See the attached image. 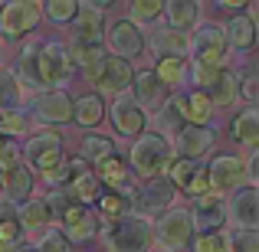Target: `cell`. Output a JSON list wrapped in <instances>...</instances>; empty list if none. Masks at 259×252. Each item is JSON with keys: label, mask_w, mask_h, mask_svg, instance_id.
<instances>
[{"label": "cell", "mask_w": 259, "mask_h": 252, "mask_svg": "<svg viewBox=\"0 0 259 252\" xmlns=\"http://www.w3.org/2000/svg\"><path fill=\"white\" fill-rule=\"evenodd\" d=\"M227 220H233L236 229H249V233H256L259 226V193L256 187H240L233 190V196L227 200Z\"/></svg>", "instance_id": "obj_14"}, {"label": "cell", "mask_w": 259, "mask_h": 252, "mask_svg": "<svg viewBox=\"0 0 259 252\" xmlns=\"http://www.w3.org/2000/svg\"><path fill=\"white\" fill-rule=\"evenodd\" d=\"M72 108L76 102L63 92V88H50V92H36L30 102V112L43 125H72Z\"/></svg>", "instance_id": "obj_8"}, {"label": "cell", "mask_w": 259, "mask_h": 252, "mask_svg": "<svg viewBox=\"0 0 259 252\" xmlns=\"http://www.w3.org/2000/svg\"><path fill=\"white\" fill-rule=\"evenodd\" d=\"M190 220H194V229H200V233H220V226L227 223V200L220 193L197 196L190 207Z\"/></svg>", "instance_id": "obj_17"}, {"label": "cell", "mask_w": 259, "mask_h": 252, "mask_svg": "<svg viewBox=\"0 0 259 252\" xmlns=\"http://www.w3.org/2000/svg\"><path fill=\"white\" fill-rule=\"evenodd\" d=\"M69 203H72L69 190H50V196H46V207H50V213H56V216H63Z\"/></svg>", "instance_id": "obj_48"}, {"label": "cell", "mask_w": 259, "mask_h": 252, "mask_svg": "<svg viewBox=\"0 0 259 252\" xmlns=\"http://www.w3.org/2000/svg\"><path fill=\"white\" fill-rule=\"evenodd\" d=\"M220 10H227V13H243L246 10V0H220Z\"/></svg>", "instance_id": "obj_49"}, {"label": "cell", "mask_w": 259, "mask_h": 252, "mask_svg": "<svg viewBox=\"0 0 259 252\" xmlns=\"http://www.w3.org/2000/svg\"><path fill=\"white\" fill-rule=\"evenodd\" d=\"M39 20H43V10L33 0H7V4H0V33L7 39L30 36L39 26Z\"/></svg>", "instance_id": "obj_6"}, {"label": "cell", "mask_w": 259, "mask_h": 252, "mask_svg": "<svg viewBox=\"0 0 259 252\" xmlns=\"http://www.w3.org/2000/svg\"><path fill=\"white\" fill-rule=\"evenodd\" d=\"M174 161V147L164 134L158 131H141L132 144V167L138 170L141 177L154 180L161 170H167V164Z\"/></svg>", "instance_id": "obj_1"}, {"label": "cell", "mask_w": 259, "mask_h": 252, "mask_svg": "<svg viewBox=\"0 0 259 252\" xmlns=\"http://www.w3.org/2000/svg\"><path fill=\"white\" fill-rule=\"evenodd\" d=\"M213 102L207 98L203 92H190L181 95V115H184V125H194V128H207L210 118H213Z\"/></svg>", "instance_id": "obj_24"}, {"label": "cell", "mask_w": 259, "mask_h": 252, "mask_svg": "<svg viewBox=\"0 0 259 252\" xmlns=\"http://www.w3.org/2000/svg\"><path fill=\"white\" fill-rule=\"evenodd\" d=\"M59 220H63V229H59V233H63L72 246H76V242H89L92 236H99V226H102L99 213H95L92 207H82V203H69Z\"/></svg>", "instance_id": "obj_12"}, {"label": "cell", "mask_w": 259, "mask_h": 252, "mask_svg": "<svg viewBox=\"0 0 259 252\" xmlns=\"http://www.w3.org/2000/svg\"><path fill=\"white\" fill-rule=\"evenodd\" d=\"M112 154H115L112 138H102V134H85L82 138V164H102Z\"/></svg>", "instance_id": "obj_34"}, {"label": "cell", "mask_w": 259, "mask_h": 252, "mask_svg": "<svg viewBox=\"0 0 259 252\" xmlns=\"http://www.w3.org/2000/svg\"><path fill=\"white\" fill-rule=\"evenodd\" d=\"M112 121H115V131H118L121 138H138L148 125V115L138 108V102H135L132 92H121V95H115V102H112Z\"/></svg>", "instance_id": "obj_13"}, {"label": "cell", "mask_w": 259, "mask_h": 252, "mask_svg": "<svg viewBox=\"0 0 259 252\" xmlns=\"http://www.w3.org/2000/svg\"><path fill=\"white\" fill-rule=\"evenodd\" d=\"M223 72H227V66H203V63H194L187 76L197 82V92H203V95H207L210 88H213V85L223 79Z\"/></svg>", "instance_id": "obj_37"}, {"label": "cell", "mask_w": 259, "mask_h": 252, "mask_svg": "<svg viewBox=\"0 0 259 252\" xmlns=\"http://www.w3.org/2000/svg\"><path fill=\"white\" fill-rule=\"evenodd\" d=\"M30 128V118H26L23 108H10V112H0V134L4 138H17Z\"/></svg>", "instance_id": "obj_41"}, {"label": "cell", "mask_w": 259, "mask_h": 252, "mask_svg": "<svg viewBox=\"0 0 259 252\" xmlns=\"http://www.w3.org/2000/svg\"><path fill=\"white\" fill-rule=\"evenodd\" d=\"M233 138L240 141L243 147H253L259 144V112H256V105H246L243 112H236V118H233Z\"/></svg>", "instance_id": "obj_26"}, {"label": "cell", "mask_w": 259, "mask_h": 252, "mask_svg": "<svg viewBox=\"0 0 259 252\" xmlns=\"http://www.w3.org/2000/svg\"><path fill=\"white\" fill-rule=\"evenodd\" d=\"M230 252H259V236L249 233V229H240L230 239Z\"/></svg>", "instance_id": "obj_47"}, {"label": "cell", "mask_w": 259, "mask_h": 252, "mask_svg": "<svg viewBox=\"0 0 259 252\" xmlns=\"http://www.w3.org/2000/svg\"><path fill=\"white\" fill-rule=\"evenodd\" d=\"M102 118H105V102H102V95H82V98L76 102V108H72V121L82 128H99Z\"/></svg>", "instance_id": "obj_29"}, {"label": "cell", "mask_w": 259, "mask_h": 252, "mask_svg": "<svg viewBox=\"0 0 259 252\" xmlns=\"http://www.w3.org/2000/svg\"><path fill=\"white\" fill-rule=\"evenodd\" d=\"M23 164V144L17 138H0V170Z\"/></svg>", "instance_id": "obj_44"}, {"label": "cell", "mask_w": 259, "mask_h": 252, "mask_svg": "<svg viewBox=\"0 0 259 252\" xmlns=\"http://www.w3.org/2000/svg\"><path fill=\"white\" fill-rule=\"evenodd\" d=\"M236 76H240V98L246 102V105H256V98H259V76H256V69L246 66V69H240Z\"/></svg>", "instance_id": "obj_45"}, {"label": "cell", "mask_w": 259, "mask_h": 252, "mask_svg": "<svg viewBox=\"0 0 259 252\" xmlns=\"http://www.w3.org/2000/svg\"><path fill=\"white\" fill-rule=\"evenodd\" d=\"M33 249H36V252H72L76 246H72V242L66 239L59 229L50 226V229H43V236H39V242H36Z\"/></svg>", "instance_id": "obj_42"}, {"label": "cell", "mask_w": 259, "mask_h": 252, "mask_svg": "<svg viewBox=\"0 0 259 252\" xmlns=\"http://www.w3.org/2000/svg\"><path fill=\"white\" fill-rule=\"evenodd\" d=\"M20 98H23V88L17 85L13 72H10V69H0V112H10V108H17Z\"/></svg>", "instance_id": "obj_39"}, {"label": "cell", "mask_w": 259, "mask_h": 252, "mask_svg": "<svg viewBox=\"0 0 259 252\" xmlns=\"http://www.w3.org/2000/svg\"><path fill=\"white\" fill-rule=\"evenodd\" d=\"M151 49L161 53V56H187V36L177 33V30L161 26V30H154V36H151Z\"/></svg>", "instance_id": "obj_32"}, {"label": "cell", "mask_w": 259, "mask_h": 252, "mask_svg": "<svg viewBox=\"0 0 259 252\" xmlns=\"http://www.w3.org/2000/svg\"><path fill=\"white\" fill-rule=\"evenodd\" d=\"M132 95H135V102H138V108L145 112V108H154L158 112L161 105L167 102V88L161 85V79L154 76L151 69H145V72H135V79H132Z\"/></svg>", "instance_id": "obj_22"}, {"label": "cell", "mask_w": 259, "mask_h": 252, "mask_svg": "<svg viewBox=\"0 0 259 252\" xmlns=\"http://www.w3.org/2000/svg\"><path fill=\"white\" fill-rule=\"evenodd\" d=\"M151 72L161 79L164 88H174V85H181L184 79H187V59L184 56H158V63H154Z\"/></svg>", "instance_id": "obj_31"}, {"label": "cell", "mask_w": 259, "mask_h": 252, "mask_svg": "<svg viewBox=\"0 0 259 252\" xmlns=\"http://www.w3.org/2000/svg\"><path fill=\"white\" fill-rule=\"evenodd\" d=\"M167 183H171L174 190H184V193H190L197 200V196H203L210 190L207 164H203V161H184V158H177V161L167 164Z\"/></svg>", "instance_id": "obj_10"}, {"label": "cell", "mask_w": 259, "mask_h": 252, "mask_svg": "<svg viewBox=\"0 0 259 252\" xmlns=\"http://www.w3.org/2000/svg\"><path fill=\"white\" fill-rule=\"evenodd\" d=\"M108 46H112V56H118V59H125V63H132V59H138L141 53H145L148 39H145V33H141L135 23H128V20H118V23L108 26Z\"/></svg>", "instance_id": "obj_15"}, {"label": "cell", "mask_w": 259, "mask_h": 252, "mask_svg": "<svg viewBox=\"0 0 259 252\" xmlns=\"http://www.w3.org/2000/svg\"><path fill=\"white\" fill-rule=\"evenodd\" d=\"M66 190H69L72 203H82V207H92V203H99V196L105 193V187L99 183V177H95L89 167H85L82 174H79V177H76V180H72Z\"/></svg>", "instance_id": "obj_27"}, {"label": "cell", "mask_w": 259, "mask_h": 252, "mask_svg": "<svg viewBox=\"0 0 259 252\" xmlns=\"http://www.w3.org/2000/svg\"><path fill=\"white\" fill-rule=\"evenodd\" d=\"M187 53L194 56V63H203V66H227V59H230V46L223 39L220 26L194 30V36L187 39Z\"/></svg>", "instance_id": "obj_7"}, {"label": "cell", "mask_w": 259, "mask_h": 252, "mask_svg": "<svg viewBox=\"0 0 259 252\" xmlns=\"http://www.w3.org/2000/svg\"><path fill=\"white\" fill-rule=\"evenodd\" d=\"M220 33H223V39H227V46H233V49H253L256 46V20L246 17V13L230 17Z\"/></svg>", "instance_id": "obj_23"}, {"label": "cell", "mask_w": 259, "mask_h": 252, "mask_svg": "<svg viewBox=\"0 0 259 252\" xmlns=\"http://www.w3.org/2000/svg\"><path fill=\"white\" fill-rule=\"evenodd\" d=\"M174 200H177V190L164 177H154V180L141 183V187H135L132 193H128V203H132L135 216H141V220L167 213V210L174 207Z\"/></svg>", "instance_id": "obj_4"}, {"label": "cell", "mask_w": 259, "mask_h": 252, "mask_svg": "<svg viewBox=\"0 0 259 252\" xmlns=\"http://www.w3.org/2000/svg\"><path fill=\"white\" fill-rule=\"evenodd\" d=\"M194 252H230V236L227 233H200L194 236Z\"/></svg>", "instance_id": "obj_43"}, {"label": "cell", "mask_w": 259, "mask_h": 252, "mask_svg": "<svg viewBox=\"0 0 259 252\" xmlns=\"http://www.w3.org/2000/svg\"><path fill=\"white\" fill-rule=\"evenodd\" d=\"M161 10H164V4L161 0H135L132 7H128V23H135L141 30L145 23H154V20L161 17Z\"/></svg>", "instance_id": "obj_36"}, {"label": "cell", "mask_w": 259, "mask_h": 252, "mask_svg": "<svg viewBox=\"0 0 259 252\" xmlns=\"http://www.w3.org/2000/svg\"><path fill=\"white\" fill-rule=\"evenodd\" d=\"M13 216H17V210H13V203L0 200V223H4V220H13Z\"/></svg>", "instance_id": "obj_50"}, {"label": "cell", "mask_w": 259, "mask_h": 252, "mask_svg": "<svg viewBox=\"0 0 259 252\" xmlns=\"http://www.w3.org/2000/svg\"><path fill=\"white\" fill-rule=\"evenodd\" d=\"M69 59L72 66H85V69H95L102 59V46H69Z\"/></svg>", "instance_id": "obj_46"}, {"label": "cell", "mask_w": 259, "mask_h": 252, "mask_svg": "<svg viewBox=\"0 0 259 252\" xmlns=\"http://www.w3.org/2000/svg\"><path fill=\"white\" fill-rule=\"evenodd\" d=\"M82 170H85L82 158H63L53 170H46L43 180H46V187H50V190H66L79 174H82Z\"/></svg>", "instance_id": "obj_30"}, {"label": "cell", "mask_w": 259, "mask_h": 252, "mask_svg": "<svg viewBox=\"0 0 259 252\" xmlns=\"http://www.w3.org/2000/svg\"><path fill=\"white\" fill-rule=\"evenodd\" d=\"M207 177H210V187H220V190H240V187H246V158L220 154V158L210 161Z\"/></svg>", "instance_id": "obj_16"}, {"label": "cell", "mask_w": 259, "mask_h": 252, "mask_svg": "<svg viewBox=\"0 0 259 252\" xmlns=\"http://www.w3.org/2000/svg\"><path fill=\"white\" fill-rule=\"evenodd\" d=\"M72 46H102V33H105V20H102L99 4H79V13L72 20Z\"/></svg>", "instance_id": "obj_18"}, {"label": "cell", "mask_w": 259, "mask_h": 252, "mask_svg": "<svg viewBox=\"0 0 259 252\" xmlns=\"http://www.w3.org/2000/svg\"><path fill=\"white\" fill-rule=\"evenodd\" d=\"M43 17H50L53 23H72L79 13V0H50L46 7H39Z\"/></svg>", "instance_id": "obj_40"}, {"label": "cell", "mask_w": 259, "mask_h": 252, "mask_svg": "<svg viewBox=\"0 0 259 252\" xmlns=\"http://www.w3.org/2000/svg\"><path fill=\"white\" fill-rule=\"evenodd\" d=\"M33 174L30 167H10V170H0V200L7 203H26L33 196Z\"/></svg>", "instance_id": "obj_21"}, {"label": "cell", "mask_w": 259, "mask_h": 252, "mask_svg": "<svg viewBox=\"0 0 259 252\" xmlns=\"http://www.w3.org/2000/svg\"><path fill=\"white\" fill-rule=\"evenodd\" d=\"M50 207H46L43 196H30L26 203H20L17 210V223L23 229H50Z\"/></svg>", "instance_id": "obj_28"}, {"label": "cell", "mask_w": 259, "mask_h": 252, "mask_svg": "<svg viewBox=\"0 0 259 252\" xmlns=\"http://www.w3.org/2000/svg\"><path fill=\"white\" fill-rule=\"evenodd\" d=\"M95 213H99V220L118 223V220H125V216H132V203H128V196L105 190V193L99 196V210H95Z\"/></svg>", "instance_id": "obj_33"}, {"label": "cell", "mask_w": 259, "mask_h": 252, "mask_svg": "<svg viewBox=\"0 0 259 252\" xmlns=\"http://www.w3.org/2000/svg\"><path fill=\"white\" fill-rule=\"evenodd\" d=\"M13 252H36V249H33V246H26V242H23V246H17Z\"/></svg>", "instance_id": "obj_51"}, {"label": "cell", "mask_w": 259, "mask_h": 252, "mask_svg": "<svg viewBox=\"0 0 259 252\" xmlns=\"http://www.w3.org/2000/svg\"><path fill=\"white\" fill-rule=\"evenodd\" d=\"M132 79H135V66L125 63V59H118V56H112V53H108V56H102L99 66L92 69V82H95L99 92L121 95V92H128Z\"/></svg>", "instance_id": "obj_11"}, {"label": "cell", "mask_w": 259, "mask_h": 252, "mask_svg": "<svg viewBox=\"0 0 259 252\" xmlns=\"http://www.w3.org/2000/svg\"><path fill=\"white\" fill-rule=\"evenodd\" d=\"M95 177H99L102 187H112V193L128 196L135 190V177H132L128 161L121 158V154H112V158H105L102 164H95Z\"/></svg>", "instance_id": "obj_20"}, {"label": "cell", "mask_w": 259, "mask_h": 252, "mask_svg": "<svg viewBox=\"0 0 259 252\" xmlns=\"http://www.w3.org/2000/svg\"><path fill=\"white\" fill-rule=\"evenodd\" d=\"M194 236H197V229H194V220H190L187 207H171L167 213H161L158 226H154V239L167 252H184L194 242Z\"/></svg>", "instance_id": "obj_5"}, {"label": "cell", "mask_w": 259, "mask_h": 252, "mask_svg": "<svg viewBox=\"0 0 259 252\" xmlns=\"http://www.w3.org/2000/svg\"><path fill=\"white\" fill-rule=\"evenodd\" d=\"M158 128L161 131H181L184 128V115H181V95L167 98L164 105L158 108ZM158 131V134H161Z\"/></svg>", "instance_id": "obj_38"}, {"label": "cell", "mask_w": 259, "mask_h": 252, "mask_svg": "<svg viewBox=\"0 0 259 252\" xmlns=\"http://www.w3.org/2000/svg\"><path fill=\"white\" fill-rule=\"evenodd\" d=\"M207 98L213 102V108H217V105H233V102L240 98V76L227 69L220 82H217V85L207 92Z\"/></svg>", "instance_id": "obj_35"}, {"label": "cell", "mask_w": 259, "mask_h": 252, "mask_svg": "<svg viewBox=\"0 0 259 252\" xmlns=\"http://www.w3.org/2000/svg\"><path fill=\"white\" fill-rule=\"evenodd\" d=\"M0 59H4V49H0Z\"/></svg>", "instance_id": "obj_52"}, {"label": "cell", "mask_w": 259, "mask_h": 252, "mask_svg": "<svg viewBox=\"0 0 259 252\" xmlns=\"http://www.w3.org/2000/svg\"><path fill=\"white\" fill-rule=\"evenodd\" d=\"M217 144V131L213 128H194V125H184L181 131H177V141H174V151L181 154L184 161H200L203 154L210 151V147Z\"/></svg>", "instance_id": "obj_19"}, {"label": "cell", "mask_w": 259, "mask_h": 252, "mask_svg": "<svg viewBox=\"0 0 259 252\" xmlns=\"http://www.w3.org/2000/svg\"><path fill=\"white\" fill-rule=\"evenodd\" d=\"M23 158H26V164H30V174L33 170L46 174V170H53L59 161H63V138H59L56 131L33 134V138L23 144Z\"/></svg>", "instance_id": "obj_9"}, {"label": "cell", "mask_w": 259, "mask_h": 252, "mask_svg": "<svg viewBox=\"0 0 259 252\" xmlns=\"http://www.w3.org/2000/svg\"><path fill=\"white\" fill-rule=\"evenodd\" d=\"M108 252H148L154 242V226L151 220H141V216H125V220L112 223L102 236Z\"/></svg>", "instance_id": "obj_2"}, {"label": "cell", "mask_w": 259, "mask_h": 252, "mask_svg": "<svg viewBox=\"0 0 259 252\" xmlns=\"http://www.w3.org/2000/svg\"><path fill=\"white\" fill-rule=\"evenodd\" d=\"M0 138H4V134H0Z\"/></svg>", "instance_id": "obj_53"}, {"label": "cell", "mask_w": 259, "mask_h": 252, "mask_svg": "<svg viewBox=\"0 0 259 252\" xmlns=\"http://www.w3.org/2000/svg\"><path fill=\"white\" fill-rule=\"evenodd\" d=\"M161 13L167 17V30H177V33L194 30L197 20H200V7H197L194 0H171Z\"/></svg>", "instance_id": "obj_25"}, {"label": "cell", "mask_w": 259, "mask_h": 252, "mask_svg": "<svg viewBox=\"0 0 259 252\" xmlns=\"http://www.w3.org/2000/svg\"><path fill=\"white\" fill-rule=\"evenodd\" d=\"M36 72H39V88L50 92L69 82L72 76V59H69V46L59 39H39L36 49Z\"/></svg>", "instance_id": "obj_3"}]
</instances>
